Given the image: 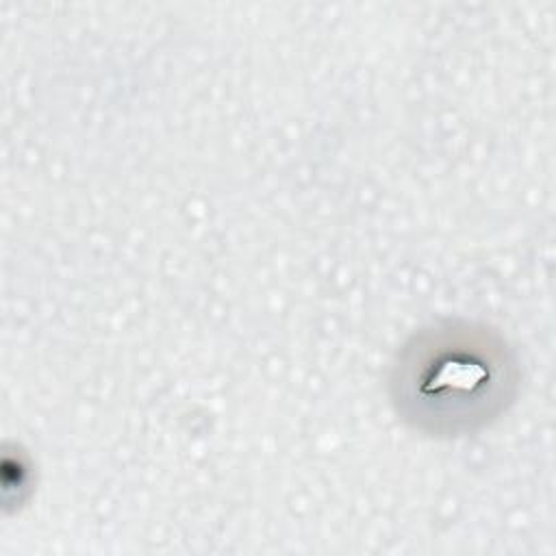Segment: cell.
<instances>
[{"label": "cell", "mask_w": 556, "mask_h": 556, "mask_svg": "<svg viewBox=\"0 0 556 556\" xmlns=\"http://www.w3.org/2000/svg\"><path fill=\"white\" fill-rule=\"evenodd\" d=\"M510 361L484 330L447 324L417 334L395 365V404L415 428L467 432L493 417L508 395Z\"/></svg>", "instance_id": "obj_1"}]
</instances>
